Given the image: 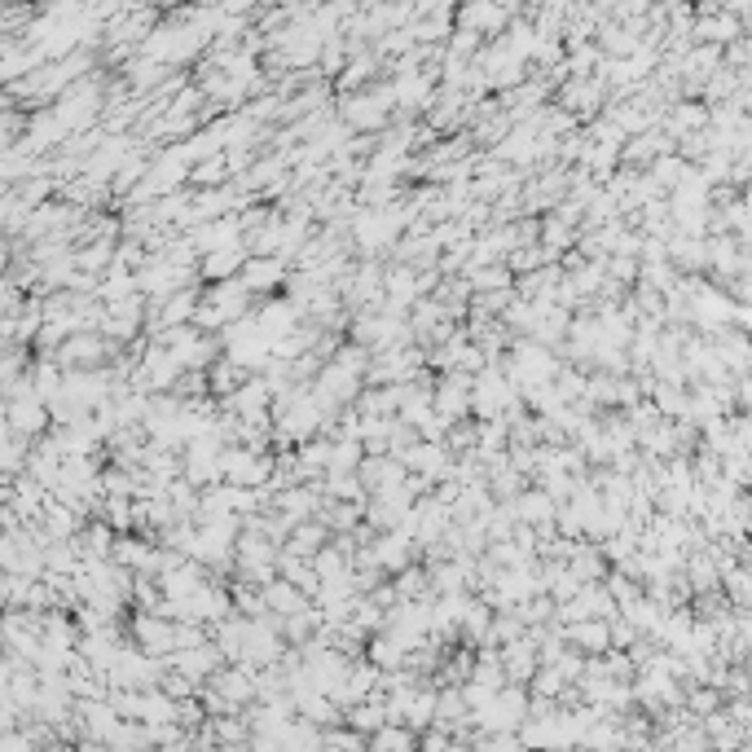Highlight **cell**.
<instances>
[{
    "label": "cell",
    "instance_id": "cell-1",
    "mask_svg": "<svg viewBox=\"0 0 752 752\" xmlns=\"http://www.w3.org/2000/svg\"><path fill=\"white\" fill-rule=\"evenodd\" d=\"M132 643H141L150 656H172L176 651V621L163 612H154V607H141V612L132 616Z\"/></svg>",
    "mask_w": 752,
    "mask_h": 752
},
{
    "label": "cell",
    "instance_id": "cell-2",
    "mask_svg": "<svg viewBox=\"0 0 752 752\" xmlns=\"http://www.w3.org/2000/svg\"><path fill=\"white\" fill-rule=\"evenodd\" d=\"M471 387H475V374H467V370H445L436 379V409L445 418H467L471 414Z\"/></svg>",
    "mask_w": 752,
    "mask_h": 752
},
{
    "label": "cell",
    "instance_id": "cell-3",
    "mask_svg": "<svg viewBox=\"0 0 752 752\" xmlns=\"http://www.w3.org/2000/svg\"><path fill=\"white\" fill-rule=\"evenodd\" d=\"M238 278L264 300V295H273V291H282V286H286V278H291V260H282V256H251L247 264H242Z\"/></svg>",
    "mask_w": 752,
    "mask_h": 752
},
{
    "label": "cell",
    "instance_id": "cell-4",
    "mask_svg": "<svg viewBox=\"0 0 752 752\" xmlns=\"http://www.w3.org/2000/svg\"><path fill=\"white\" fill-rule=\"evenodd\" d=\"M220 665H229L225 660V651H220L212 638L207 643H198V647H181V651H172V669H181V673H190L194 682H212Z\"/></svg>",
    "mask_w": 752,
    "mask_h": 752
},
{
    "label": "cell",
    "instance_id": "cell-5",
    "mask_svg": "<svg viewBox=\"0 0 752 752\" xmlns=\"http://www.w3.org/2000/svg\"><path fill=\"white\" fill-rule=\"evenodd\" d=\"M374 546V559H379V568L387 572V577H396L401 568H409L414 563V550H418V541L405 533V528H387V533H379L370 541Z\"/></svg>",
    "mask_w": 752,
    "mask_h": 752
},
{
    "label": "cell",
    "instance_id": "cell-6",
    "mask_svg": "<svg viewBox=\"0 0 752 752\" xmlns=\"http://www.w3.org/2000/svg\"><path fill=\"white\" fill-rule=\"evenodd\" d=\"M304 317H308V313H304V308L295 304V300H260V304H256V322H260V330L273 339V344L291 335V330L300 326Z\"/></svg>",
    "mask_w": 752,
    "mask_h": 752
},
{
    "label": "cell",
    "instance_id": "cell-7",
    "mask_svg": "<svg viewBox=\"0 0 752 752\" xmlns=\"http://www.w3.org/2000/svg\"><path fill=\"white\" fill-rule=\"evenodd\" d=\"M563 638L577 651H585V656H603V651H612V621L607 616H585V621L563 625Z\"/></svg>",
    "mask_w": 752,
    "mask_h": 752
},
{
    "label": "cell",
    "instance_id": "cell-8",
    "mask_svg": "<svg viewBox=\"0 0 752 752\" xmlns=\"http://www.w3.org/2000/svg\"><path fill=\"white\" fill-rule=\"evenodd\" d=\"M502 660H506V678L511 682H533V673L541 669V643H537V634L528 629L524 638H515V643H506L502 647Z\"/></svg>",
    "mask_w": 752,
    "mask_h": 752
},
{
    "label": "cell",
    "instance_id": "cell-9",
    "mask_svg": "<svg viewBox=\"0 0 752 752\" xmlns=\"http://www.w3.org/2000/svg\"><path fill=\"white\" fill-rule=\"evenodd\" d=\"M506 22H511V9L502 0H467L458 14V27H471L480 36H502Z\"/></svg>",
    "mask_w": 752,
    "mask_h": 752
},
{
    "label": "cell",
    "instance_id": "cell-10",
    "mask_svg": "<svg viewBox=\"0 0 752 752\" xmlns=\"http://www.w3.org/2000/svg\"><path fill=\"white\" fill-rule=\"evenodd\" d=\"M511 506H515V515H519V524H533V528H550V524H555V515H559V497L546 493L541 484L524 489Z\"/></svg>",
    "mask_w": 752,
    "mask_h": 752
},
{
    "label": "cell",
    "instance_id": "cell-11",
    "mask_svg": "<svg viewBox=\"0 0 752 752\" xmlns=\"http://www.w3.org/2000/svg\"><path fill=\"white\" fill-rule=\"evenodd\" d=\"M251 260V247L247 242H238V247H220V251H207L203 260H198V278L207 282H225V278H238L242 264Z\"/></svg>",
    "mask_w": 752,
    "mask_h": 752
},
{
    "label": "cell",
    "instance_id": "cell-12",
    "mask_svg": "<svg viewBox=\"0 0 752 752\" xmlns=\"http://www.w3.org/2000/svg\"><path fill=\"white\" fill-rule=\"evenodd\" d=\"M559 106H568L577 119L594 115V110L603 106V80H594V75H577V80H568L559 88Z\"/></svg>",
    "mask_w": 752,
    "mask_h": 752
},
{
    "label": "cell",
    "instance_id": "cell-13",
    "mask_svg": "<svg viewBox=\"0 0 752 752\" xmlns=\"http://www.w3.org/2000/svg\"><path fill=\"white\" fill-rule=\"evenodd\" d=\"M330 537H335V528H330L322 515H313V519H300V524L291 528V537H286V550H291V555L313 559V555L326 546Z\"/></svg>",
    "mask_w": 752,
    "mask_h": 752
},
{
    "label": "cell",
    "instance_id": "cell-14",
    "mask_svg": "<svg viewBox=\"0 0 752 752\" xmlns=\"http://www.w3.org/2000/svg\"><path fill=\"white\" fill-rule=\"evenodd\" d=\"M207 379H212V392H216V396H229V392H238V387L251 379V370L238 366L229 352H220L212 366H207Z\"/></svg>",
    "mask_w": 752,
    "mask_h": 752
},
{
    "label": "cell",
    "instance_id": "cell-15",
    "mask_svg": "<svg viewBox=\"0 0 752 752\" xmlns=\"http://www.w3.org/2000/svg\"><path fill=\"white\" fill-rule=\"evenodd\" d=\"M568 563L581 581H607V555H603V546H594V541L581 537L577 550L568 555Z\"/></svg>",
    "mask_w": 752,
    "mask_h": 752
},
{
    "label": "cell",
    "instance_id": "cell-16",
    "mask_svg": "<svg viewBox=\"0 0 752 752\" xmlns=\"http://www.w3.org/2000/svg\"><path fill=\"white\" fill-rule=\"evenodd\" d=\"M361 462H366V445H361V436H344V431H335V449H330V471H361Z\"/></svg>",
    "mask_w": 752,
    "mask_h": 752
},
{
    "label": "cell",
    "instance_id": "cell-17",
    "mask_svg": "<svg viewBox=\"0 0 752 752\" xmlns=\"http://www.w3.org/2000/svg\"><path fill=\"white\" fill-rule=\"evenodd\" d=\"M467 278L475 286V295L480 291H506V286H515V269L506 260L497 264H475V269H467Z\"/></svg>",
    "mask_w": 752,
    "mask_h": 752
},
{
    "label": "cell",
    "instance_id": "cell-18",
    "mask_svg": "<svg viewBox=\"0 0 752 752\" xmlns=\"http://www.w3.org/2000/svg\"><path fill=\"white\" fill-rule=\"evenodd\" d=\"M370 502V497H366ZM366 502H326L322 506V519L335 533H357L361 519H366Z\"/></svg>",
    "mask_w": 752,
    "mask_h": 752
},
{
    "label": "cell",
    "instance_id": "cell-19",
    "mask_svg": "<svg viewBox=\"0 0 752 752\" xmlns=\"http://www.w3.org/2000/svg\"><path fill=\"white\" fill-rule=\"evenodd\" d=\"M229 181H234V168H229V154L225 150L212 154V159H203V163H194L190 185H229Z\"/></svg>",
    "mask_w": 752,
    "mask_h": 752
},
{
    "label": "cell",
    "instance_id": "cell-20",
    "mask_svg": "<svg viewBox=\"0 0 752 752\" xmlns=\"http://www.w3.org/2000/svg\"><path fill=\"white\" fill-rule=\"evenodd\" d=\"M392 431H396V418H366V423H361V445H366V453H392Z\"/></svg>",
    "mask_w": 752,
    "mask_h": 752
},
{
    "label": "cell",
    "instance_id": "cell-21",
    "mask_svg": "<svg viewBox=\"0 0 752 752\" xmlns=\"http://www.w3.org/2000/svg\"><path fill=\"white\" fill-rule=\"evenodd\" d=\"M392 581H396V594H401V599H427V594H436V590H431V572L414 568V563L396 572Z\"/></svg>",
    "mask_w": 752,
    "mask_h": 752
},
{
    "label": "cell",
    "instance_id": "cell-22",
    "mask_svg": "<svg viewBox=\"0 0 752 752\" xmlns=\"http://www.w3.org/2000/svg\"><path fill=\"white\" fill-rule=\"evenodd\" d=\"M489 599H475L471 603V612H467V621H462V638H471V643H484L489 638V629H493V612H489Z\"/></svg>",
    "mask_w": 752,
    "mask_h": 752
},
{
    "label": "cell",
    "instance_id": "cell-23",
    "mask_svg": "<svg viewBox=\"0 0 752 752\" xmlns=\"http://www.w3.org/2000/svg\"><path fill=\"white\" fill-rule=\"evenodd\" d=\"M475 440H480V423H453L449 427V436H445V445L453 449V453H471L475 449Z\"/></svg>",
    "mask_w": 752,
    "mask_h": 752
},
{
    "label": "cell",
    "instance_id": "cell-24",
    "mask_svg": "<svg viewBox=\"0 0 752 752\" xmlns=\"http://www.w3.org/2000/svg\"><path fill=\"white\" fill-rule=\"evenodd\" d=\"M607 590H612L616 594V603H634V599H643V594H638V585L634 581H629L625 577V572H607Z\"/></svg>",
    "mask_w": 752,
    "mask_h": 752
},
{
    "label": "cell",
    "instance_id": "cell-25",
    "mask_svg": "<svg viewBox=\"0 0 752 752\" xmlns=\"http://www.w3.org/2000/svg\"><path fill=\"white\" fill-rule=\"evenodd\" d=\"M313 5H339V0H313Z\"/></svg>",
    "mask_w": 752,
    "mask_h": 752
}]
</instances>
